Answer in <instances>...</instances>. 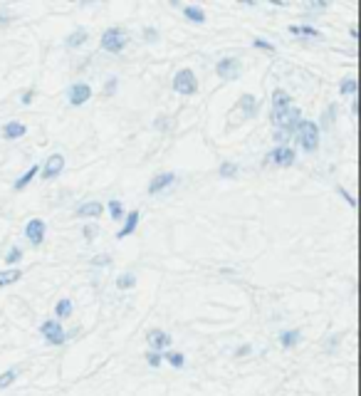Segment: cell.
I'll use <instances>...</instances> for the list:
<instances>
[{"instance_id": "1", "label": "cell", "mask_w": 361, "mask_h": 396, "mask_svg": "<svg viewBox=\"0 0 361 396\" xmlns=\"http://www.w3.org/2000/svg\"><path fill=\"white\" fill-rule=\"evenodd\" d=\"M173 90L183 94V97H191V94H196L198 90V80H196V74H193V69H188V67H183L176 72V77H173Z\"/></svg>"}, {"instance_id": "2", "label": "cell", "mask_w": 361, "mask_h": 396, "mask_svg": "<svg viewBox=\"0 0 361 396\" xmlns=\"http://www.w3.org/2000/svg\"><path fill=\"white\" fill-rule=\"evenodd\" d=\"M297 131H300V144L304 151H317V149H319V126L314 122H307V119H304Z\"/></svg>"}, {"instance_id": "3", "label": "cell", "mask_w": 361, "mask_h": 396, "mask_svg": "<svg viewBox=\"0 0 361 396\" xmlns=\"http://www.w3.org/2000/svg\"><path fill=\"white\" fill-rule=\"evenodd\" d=\"M102 50H107V52H121L124 47H126V35L121 28H109V30L102 35Z\"/></svg>"}, {"instance_id": "4", "label": "cell", "mask_w": 361, "mask_h": 396, "mask_svg": "<svg viewBox=\"0 0 361 396\" xmlns=\"http://www.w3.org/2000/svg\"><path fill=\"white\" fill-rule=\"evenodd\" d=\"M40 335L45 337L50 344H62V342H64V330H62V325L57 320L42 322V325H40Z\"/></svg>"}, {"instance_id": "5", "label": "cell", "mask_w": 361, "mask_h": 396, "mask_svg": "<svg viewBox=\"0 0 361 396\" xmlns=\"http://www.w3.org/2000/svg\"><path fill=\"white\" fill-rule=\"evenodd\" d=\"M215 72H218V77H223L225 82L238 80V77H240V60H235V57H225V60L218 62Z\"/></svg>"}, {"instance_id": "6", "label": "cell", "mask_w": 361, "mask_h": 396, "mask_svg": "<svg viewBox=\"0 0 361 396\" xmlns=\"http://www.w3.org/2000/svg\"><path fill=\"white\" fill-rule=\"evenodd\" d=\"M45 230H47V225L40 218H32V220H28V225H25V235H28V241L32 245H40L45 241Z\"/></svg>"}, {"instance_id": "7", "label": "cell", "mask_w": 361, "mask_h": 396, "mask_svg": "<svg viewBox=\"0 0 361 396\" xmlns=\"http://www.w3.org/2000/svg\"><path fill=\"white\" fill-rule=\"evenodd\" d=\"M67 94H69V104L79 107V104H84V102L92 97V87L87 85V82H74Z\"/></svg>"}, {"instance_id": "8", "label": "cell", "mask_w": 361, "mask_h": 396, "mask_svg": "<svg viewBox=\"0 0 361 396\" xmlns=\"http://www.w3.org/2000/svg\"><path fill=\"white\" fill-rule=\"evenodd\" d=\"M62 169H64V156L62 153H52L45 161V166H42V176L45 179H57L62 174Z\"/></svg>"}, {"instance_id": "9", "label": "cell", "mask_w": 361, "mask_h": 396, "mask_svg": "<svg viewBox=\"0 0 361 396\" xmlns=\"http://www.w3.org/2000/svg\"><path fill=\"white\" fill-rule=\"evenodd\" d=\"M267 161L277 164V166H292V164H295V151H292L290 146H277V149L267 156Z\"/></svg>"}, {"instance_id": "10", "label": "cell", "mask_w": 361, "mask_h": 396, "mask_svg": "<svg viewBox=\"0 0 361 396\" xmlns=\"http://www.w3.org/2000/svg\"><path fill=\"white\" fill-rule=\"evenodd\" d=\"M173 181H176V176H173L171 171H168V174H158V176H153V179H151V183H149V193H151V196H156L158 191H163L166 186H171Z\"/></svg>"}, {"instance_id": "11", "label": "cell", "mask_w": 361, "mask_h": 396, "mask_svg": "<svg viewBox=\"0 0 361 396\" xmlns=\"http://www.w3.org/2000/svg\"><path fill=\"white\" fill-rule=\"evenodd\" d=\"M149 344H151L153 352H163V349L171 344V337L166 335L163 330H153V332L149 335Z\"/></svg>"}, {"instance_id": "12", "label": "cell", "mask_w": 361, "mask_h": 396, "mask_svg": "<svg viewBox=\"0 0 361 396\" xmlns=\"http://www.w3.org/2000/svg\"><path fill=\"white\" fill-rule=\"evenodd\" d=\"M136 225H139V211H129L126 220H124V225H121V230L117 233V238H119V241H124L126 235H131V233L136 230Z\"/></svg>"}, {"instance_id": "13", "label": "cell", "mask_w": 361, "mask_h": 396, "mask_svg": "<svg viewBox=\"0 0 361 396\" xmlns=\"http://www.w3.org/2000/svg\"><path fill=\"white\" fill-rule=\"evenodd\" d=\"M28 134V126L23 122H8L3 126V136L5 139H20V136H25Z\"/></svg>"}, {"instance_id": "14", "label": "cell", "mask_w": 361, "mask_h": 396, "mask_svg": "<svg viewBox=\"0 0 361 396\" xmlns=\"http://www.w3.org/2000/svg\"><path fill=\"white\" fill-rule=\"evenodd\" d=\"M102 211H104V206L99 201H89V203H82L77 208V215H82V218H97V215H102Z\"/></svg>"}, {"instance_id": "15", "label": "cell", "mask_w": 361, "mask_h": 396, "mask_svg": "<svg viewBox=\"0 0 361 396\" xmlns=\"http://www.w3.org/2000/svg\"><path fill=\"white\" fill-rule=\"evenodd\" d=\"M183 13H186V18H188L191 23H196V25L206 23V10H203V8H198V5H186V8H183Z\"/></svg>"}, {"instance_id": "16", "label": "cell", "mask_w": 361, "mask_h": 396, "mask_svg": "<svg viewBox=\"0 0 361 396\" xmlns=\"http://www.w3.org/2000/svg\"><path fill=\"white\" fill-rule=\"evenodd\" d=\"M240 107H242V112H245V117H247V119L257 114V102H255V97H252V94H245V97H242Z\"/></svg>"}, {"instance_id": "17", "label": "cell", "mask_w": 361, "mask_h": 396, "mask_svg": "<svg viewBox=\"0 0 361 396\" xmlns=\"http://www.w3.org/2000/svg\"><path fill=\"white\" fill-rule=\"evenodd\" d=\"M20 277H23V270H3V273H0V287L13 285V282H18Z\"/></svg>"}, {"instance_id": "18", "label": "cell", "mask_w": 361, "mask_h": 396, "mask_svg": "<svg viewBox=\"0 0 361 396\" xmlns=\"http://www.w3.org/2000/svg\"><path fill=\"white\" fill-rule=\"evenodd\" d=\"M300 332H297V330H290V332H282V335H280V342H282V347H285V349H290V347H295V344H297V342H300Z\"/></svg>"}, {"instance_id": "19", "label": "cell", "mask_w": 361, "mask_h": 396, "mask_svg": "<svg viewBox=\"0 0 361 396\" xmlns=\"http://www.w3.org/2000/svg\"><path fill=\"white\" fill-rule=\"evenodd\" d=\"M82 42H87V30H74L69 37H67V47H79Z\"/></svg>"}, {"instance_id": "20", "label": "cell", "mask_w": 361, "mask_h": 396, "mask_svg": "<svg viewBox=\"0 0 361 396\" xmlns=\"http://www.w3.org/2000/svg\"><path fill=\"white\" fill-rule=\"evenodd\" d=\"M218 174H220L223 179H233V176H238V164H233V161H225V164H220Z\"/></svg>"}, {"instance_id": "21", "label": "cell", "mask_w": 361, "mask_h": 396, "mask_svg": "<svg viewBox=\"0 0 361 396\" xmlns=\"http://www.w3.org/2000/svg\"><path fill=\"white\" fill-rule=\"evenodd\" d=\"M55 312H57V317H60V320H64V317H69V314H72V300L62 297L60 302H57V307H55Z\"/></svg>"}, {"instance_id": "22", "label": "cell", "mask_w": 361, "mask_h": 396, "mask_svg": "<svg viewBox=\"0 0 361 396\" xmlns=\"http://www.w3.org/2000/svg\"><path fill=\"white\" fill-rule=\"evenodd\" d=\"M35 174H37V166H32L28 174H23V176H20V179L15 181V191H23V188H25V186H28V183H30L32 179H35Z\"/></svg>"}, {"instance_id": "23", "label": "cell", "mask_w": 361, "mask_h": 396, "mask_svg": "<svg viewBox=\"0 0 361 396\" xmlns=\"http://www.w3.org/2000/svg\"><path fill=\"white\" fill-rule=\"evenodd\" d=\"M117 285H119L121 290H126V287H134L136 285V277L131 273H121L119 277H117Z\"/></svg>"}, {"instance_id": "24", "label": "cell", "mask_w": 361, "mask_h": 396, "mask_svg": "<svg viewBox=\"0 0 361 396\" xmlns=\"http://www.w3.org/2000/svg\"><path fill=\"white\" fill-rule=\"evenodd\" d=\"M290 30L295 32V35H312V37H319V30L312 28V25H292Z\"/></svg>"}, {"instance_id": "25", "label": "cell", "mask_w": 361, "mask_h": 396, "mask_svg": "<svg viewBox=\"0 0 361 396\" xmlns=\"http://www.w3.org/2000/svg\"><path fill=\"white\" fill-rule=\"evenodd\" d=\"M166 362L171 366H176V369H180V366L186 364V357H183L180 352H168V354H166Z\"/></svg>"}, {"instance_id": "26", "label": "cell", "mask_w": 361, "mask_h": 396, "mask_svg": "<svg viewBox=\"0 0 361 396\" xmlns=\"http://www.w3.org/2000/svg\"><path fill=\"white\" fill-rule=\"evenodd\" d=\"M356 87H359V82L351 77V80H341V85H339V92L341 94H354L356 92Z\"/></svg>"}, {"instance_id": "27", "label": "cell", "mask_w": 361, "mask_h": 396, "mask_svg": "<svg viewBox=\"0 0 361 396\" xmlns=\"http://www.w3.org/2000/svg\"><path fill=\"white\" fill-rule=\"evenodd\" d=\"M109 213H112L114 220H121V215H124V206H121V201H117V198H112V201H109Z\"/></svg>"}, {"instance_id": "28", "label": "cell", "mask_w": 361, "mask_h": 396, "mask_svg": "<svg viewBox=\"0 0 361 396\" xmlns=\"http://www.w3.org/2000/svg\"><path fill=\"white\" fill-rule=\"evenodd\" d=\"M15 379H18V371H15V369H10V371L0 374V389H8V386H10Z\"/></svg>"}, {"instance_id": "29", "label": "cell", "mask_w": 361, "mask_h": 396, "mask_svg": "<svg viewBox=\"0 0 361 396\" xmlns=\"http://www.w3.org/2000/svg\"><path fill=\"white\" fill-rule=\"evenodd\" d=\"M252 45H255V47H262V50H275V45H272V42H267V40H262V37H257V40H252Z\"/></svg>"}, {"instance_id": "30", "label": "cell", "mask_w": 361, "mask_h": 396, "mask_svg": "<svg viewBox=\"0 0 361 396\" xmlns=\"http://www.w3.org/2000/svg\"><path fill=\"white\" fill-rule=\"evenodd\" d=\"M146 359H149V366H161V354L158 352H151V354H146Z\"/></svg>"}, {"instance_id": "31", "label": "cell", "mask_w": 361, "mask_h": 396, "mask_svg": "<svg viewBox=\"0 0 361 396\" xmlns=\"http://www.w3.org/2000/svg\"><path fill=\"white\" fill-rule=\"evenodd\" d=\"M20 255H23V250H20V248H13V250L8 253V263H10V265H13V263H18V260H20Z\"/></svg>"}, {"instance_id": "32", "label": "cell", "mask_w": 361, "mask_h": 396, "mask_svg": "<svg viewBox=\"0 0 361 396\" xmlns=\"http://www.w3.org/2000/svg\"><path fill=\"white\" fill-rule=\"evenodd\" d=\"M117 85H119V80H117V77H112V80L104 85V94H114V92H117Z\"/></svg>"}, {"instance_id": "33", "label": "cell", "mask_w": 361, "mask_h": 396, "mask_svg": "<svg viewBox=\"0 0 361 396\" xmlns=\"http://www.w3.org/2000/svg\"><path fill=\"white\" fill-rule=\"evenodd\" d=\"M109 260H112L109 255H97L92 263H94V265H109Z\"/></svg>"}, {"instance_id": "34", "label": "cell", "mask_w": 361, "mask_h": 396, "mask_svg": "<svg viewBox=\"0 0 361 396\" xmlns=\"http://www.w3.org/2000/svg\"><path fill=\"white\" fill-rule=\"evenodd\" d=\"M144 37H149V40H158V30H156V28H146V30H144Z\"/></svg>"}, {"instance_id": "35", "label": "cell", "mask_w": 361, "mask_h": 396, "mask_svg": "<svg viewBox=\"0 0 361 396\" xmlns=\"http://www.w3.org/2000/svg\"><path fill=\"white\" fill-rule=\"evenodd\" d=\"M250 352H252V347H250V344H242V347H238L235 354H238V357H245V354H250Z\"/></svg>"}, {"instance_id": "36", "label": "cell", "mask_w": 361, "mask_h": 396, "mask_svg": "<svg viewBox=\"0 0 361 396\" xmlns=\"http://www.w3.org/2000/svg\"><path fill=\"white\" fill-rule=\"evenodd\" d=\"M331 119H334V107H329V109H327V117H322V122H324L327 126H329Z\"/></svg>"}, {"instance_id": "37", "label": "cell", "mask_w": 361, "mask_h": 396, "mask_svg": "<svg viewBox=\"0 0 361 396\" xmlns=\"http://www.w3.org/2000/svg\"><path fill=\"white\" fill-rule=\"evenodd\" d=\"M84 235H87V238H94V235H97V225H84Z\"/></svg>"}, {"instance_id": "38", "label": "cell", "mask_w": 361, "mask_h": 396, "mask_svg": "<svg viewBox=\"0 0 361 396\" xmlns=\"http://www.w3.org/2000/svg\"><path fill=\"white\" fill-rule=\"evenodd\" d=\"M339 193H341V196H344V198L349 201V206H356V201H354V198H351V196H349V193H346L344 188H339Z\"/></svg>"}, {"instance_id": "39", "label": "cell", "mask_w": 361, "mask_h": 396, "mask_svg": "<svg viewBox=\"0 0 361 396\" xmlns=\"http://www.w3.org/2000/svg\"><path fill=\"white\" fill-rule=\"evenodd\" d=\"M30 99H32V92H25L23 94V104H30Z\"/></svg>"}]
</instances>
